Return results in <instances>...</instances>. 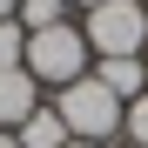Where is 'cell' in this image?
I'll return each mask as SVG.
<instances>
[{"instance_id":"cell-1","label":"cell","mask_w":148,"mask_h":148,"mask_svg":"<svg viewBox=\"0 0 148 148\" xmlns=\"http://www.w3.org/2000/svg\"><path fill=\"white\" fill-rule=\"evenodd\" d=\"M88 61H94L88 34L74 27V20H54V27H34V34H27V61H20V67H27L34 81H40V88H54V94H61L67 81L94 74Z\"/></svg>"},{"instance_id":"cell-2","label":"cell","mask_w":148,"mask_h":148,"mask_svg":"<svg viewBox=\"0 0 148 148\" xmlns=\"http://www.w3.org/2000/svg\"><path fill=\"white\" fill-rule=\"evenodd\" d=\"M54 114L67 121L74 141H108V135H121V121H128V101H114L94 74H81V81H67L54 94Z\"/></svg>"},{"instance_id":"cell-3","label":"cell","mask_w":148,"mask_h":148,"mask_svg":"<svg viewBox=\"0 0 148 148\" xmlns=\"http://www.w3.org/2000/svg\"><path fill=\"white\" fill-rule=\"evenodd\" d=\"M81 34H88V47H94V61L141 54V47H148V7H141V0H101V7H88Z\"/></svg>"},{"instance_id":"cell-4","label":"cell","mask_w":148,"mask_h":148,"mask_svg":"<svg viewBox=\"0 0 148 148\" xmlns=\"http://www.w3.org/2000/svg\"><path fill=\"white\" fill-rule=\"evenodd\" d=\"M34 108H40V81H34L27 67H0V128L14 135Z\"/></svg>"},{"instance_id":"cell-5","label":"cell","mask_w":148,"mask_h":148,"mask_svg":"<svg viewBox=\"0 0 148 148\" xmlns=\"http://www.w3.org/2000/svg\"><path fill=\"white\" fill-rule=\"evenodd\" d=\"M94 81L114 101H141L148 94V67H141V54H108V61H94Z\"/></svg>"},{"instance_id":"cell-6","label":"cell","mask_w":148,"mask_h":148,"mask_svg":"<svg viewBox=\"0 0 148 148\" xmlns=\"http://www.w3.org/2000/svg\"><path fill=\"white\" fill-rule=\"evenodd\" d=\"M14 135H20V148H67V141H74V135H67V121L54 114V101H40Z\"/></svg>"},{"instance_id":"cell-7","label":"cell","mask_w":148,"mask_h":148,"mask_svg":"<svg viewBox=\"0 0 148 148\" xmlns=\"http://www.w3.org/2000/svg\"><path fill=\"white\" fill-rule=\"evenodd\" d=\"M20 61H27V27L0 20V67H20Z\"/></svg>"},{"instance_id":"cell-8","label":"cell","mask_w":148,"mask_h":148,"mask_svg":"<svg viewBox=\"0 0 148 148\" xmlns=\"http://www.w3.org/2000/svg\"><path fill=\"white\" fill-rule=\"evenodd\" d=\"M121 128H128L135 148H148V94H141V101H128V121H121Z\"/></svg>"},{"instance_id":"cell-9","label":"cell","mask_w":148,"mask_h":148,"mask_svg":"<svg viewBox=\"0 0 148 148\" xmlns=\"http://www.w3.org/2000/svg\"><path fill=\"white\" fill-rule=\"evenodd\" d=\"M14 14H20V0H0V20H14Z\"/></svg>"},{"instance_id":"cell-10","label":"cell","mask_w":148,"mask_h":148,"mask_svg":"<svg viewBox=\"0 0 148 148\" xmlns=\"http://www.w3.org/2000/svg\"><path fill=\"white\" fill-rule=\"evenodd\" d=\"M0 148H20V135H7V128H0Z\"/></svg>"},{"instance_id":"cell-11","label":"cell","mask_w":148,"mask_h":148,"mask_svg":"<svg viewBox=\"0 0 148 148\" xmlns=\"http://www.w3.org/2000/svg\"><path fill=\"white\" fill-rule=\"evenodd\" d=\"M67 148H101V141H67Z\"/></svg>"},{"instance_id":"cell-12","label":"cell","mask_w":148,"mask_h":148,"mask_svg":"<svg viewBox=\"0 0 148 148\" xmlns=\"http://www.w3.org/2000/svg\"><path fill=\"white\" fill-rule=\"evenodd\" d=\"M141 67H148V47H141Z\"/></svg>"},{"instance_id":"cell-13","label":"cell","mask_w":148,"mask_h":148,"mask_svg":"<svg viewBox=\"0 0 148 148\" xmlns=\"http://www.w3.org/2000/svg\"><path fill=\"white\" fill-rule=\"evenodd\" d=\"M141 7H148V0H141Z\"/></svg>"},{"instance_id":"cell-14","label":"cell","mask_w":148,"mask_h":148,"mask_svg":"<svg viewBox=\"0 0 148 148\" xmlns=\"http://www.w3.org/2000/svg\"><path fill=\"white\" fill-rule=\"evenodd\" d=\"M128 148H135V141H128Z\"/></svg>"}]
</instances>
